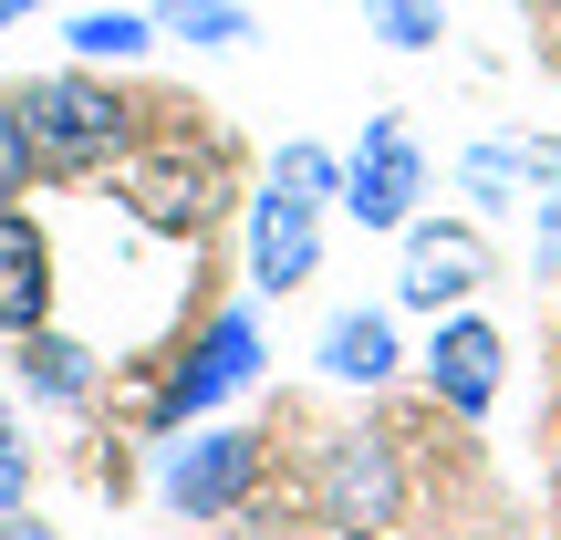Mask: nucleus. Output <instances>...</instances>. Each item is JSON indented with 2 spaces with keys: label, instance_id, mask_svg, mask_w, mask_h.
<instances>
[{
  "label": "nucleus",
  "instance_id": "nucleus-1",
  "mask_svg": "<svg viewBox=\"0 0 561 540\" xmlns=\"http://www.w3.org/2000/svg\"><path fill=\"white\" fill-rule=\"evenodd\" d=\"M322 198H343L333 146H280L271 187L250 198V291H301L322 271Z\"/></svg>",
  "mask_w": 561,
  "mask_h": 540
},
{
  "label": "nucleus",
  "instance_id": "nucleus-2",
  "mask_svg": "<svg viewBox=\"0 0 561 540\" xmlns=\"http://www.w3.org/2000/svg\"><path fill=\"white\" fill-rule=\"evenodd\" d=\"M21 115V146H32L42 177H94V166H115L125 146H136V115L115 104V83H94L73 62V73H42V83H11L0 94Z\"/></svg>",
  "mask_w": 561,
  "mask_h": 540
},
{
  "label": "nucleus",
  "instance_id": "nucleus-3",
  "mask_svg": "<svg viewBox=\"0 0 561 540\" xmlns=\"http://www.w3.org/2000/svg\"><path fill=\"white\" fill-rule=\"evenodd\" d=\"M250 375H261V322H250V312H219V322L198 333V354H187L178 375L157 384V405H146V416H157V437H187V426H198L219 395H240Z\"/></svg>",
  "mask_w": 561,
  "mask_h": 540
},
{
  "label": "nucleus",
  "instance_id": "nucleus-4",
  "mask_svg": "<svg viewBox=\"0 0 561 540\" xmlns=\"http://www.w3.org/2000/svg\"><path fill=\"white\" fill-rule=\"evenodd\" d=\"M426 198V146L405 115H375L364 125V146L343 157V208H354V229H405Z\"/></svg>",
  "mask_w": 561,
  "mask_h": 540
},
{
  "label": "nucleus",
  "instance_id": "nucleus-5",
  "mask_svg": "<svg viewBox=\"0 0 561 540\" xmlns=\"http://www.w3.org/2000/svg\"><path fill=\"white\" fill-rule=\"evenodd\" d=\"M250 479H261V437H240V426H198L187 447H167L157 499L178 509V520H229V509L250 499Z\"/></svg>",
  "mask_w": 561,
  "mask_h": 540
},
{
  "label": "nucleus",
  "instance_id": "nucleus-6",
  "mask_svg": "<svg viewBox=\"0 0 561 540\" xmlns=\"http://www.w3.org/2000/svg\"><path fill=\"white\" fill-rule=\"evenodd\" d=\"M396 240H405V280H396L405 312H447V301H468V291L489 280L479 229H416V219H405Z\"/></svg>",
  "mask_w": 561,
  "mask_h": 540
},
{
  "label": "nucleus",
  "instance_id": "nucleus-7",
  "mask_svg": "<svg viewBox=\"0 0 561 540\" xmlns=\"http://www.w3.org/2000/svg\"><path fill=\"white\" fill-rule=\"evenodd\" d=\"M500 322H479V312H458L447 322L437 312V343H426V384H437L447 405H458V416H489V405H500Z\"/></svg>",
  "mask_w": 561,
  "mask_h": 540
},
{
  "label": "nucleus",
  "instance_id": "nucleus-8",
  "mask_svg": "<svg viewBox=\"0 0 561 540\" xmlns=\"http://www.w3.org/2000/svg\"><path fill=\"white\" fill-rule=\"evenodd\" d=\"M53 322V240L32 229V208L0 198V333H42Z\"/></svg>",
  "mask_w": 561,
  "mask_h": 540
},
{
  "label": "nucleus",
  "instance_id": "nucleus-9",
  "mask_svg": "<svg viewBox=\"0 0 561 540\" xmlns=\"http://www.w3.org/2000/svg\"><path fill=\"white\" fill-rule=\"evenodd\" d=\"M322 499H333V530H385V520H396V468H385V447H375V437L333 447Z\"/></svg>",
  "mask_w": 561,
  "mask_h": 540
},
{
  "label": "nucleus",
  "instance_id": "nucleus-10",
  "mask_svg": "<svg viewBox=\"0 0 561 540\" xmlns=\"http://www.w3.org/2000/svg\"><path fill=\"white\" fill-rule=\"evenodd\" d=\"M322 375H333V384H385V375H396V312L322 322Z\"/></svg>",
  "mask_w": 561,
  "mask_h": 540
},
{
  "label": "nucleus",
  "instance_id": "nucleus-11",
  "mask_svg": "<svg viewBox=\"0 0 561 540\" xmlns=\"http://www.w3.org/2000/svg\"><path fill=\"white\" fill-rule=\"evenodd\" d=\"M11 364H21V384H32L42 405H83V395H94V354H83L73 333H53V322H42V333H21Z\"/></svg>",
  "mask_w": 561,
  "mask_h": 540
},
{
  "label": "nucleus",
  "instance_id": "nucleus-12",
  "mask_svg": "<svg viewBox=\"0 0 561 540\" xmlns=\"http://www.w3.org/2000/svg\"><path fill=\"white\" fill-rule=\"evenodd\" d=\"M62 42H73V62H136L157 53V11H83Z\"/></svg>",
  "mask_w": 561,
  "mask_h": 540
},
{
  "label": "nucleus",
  "instance_id": "nucleus-13",
  "mask_svg": "<svg viewBox=\"0 0 561 540\" xmlns=\"http://www.w3.org/2000/svg\"><path fill=\"white\" fill-rule=\"evenodd\" d=\"M157 32L198 42V53H229V42H250V0H157Z\"/></svg>",
  "mask_w": 561,
  "mask_h": 540
},
{
  "label": "nucleus",
  "instance_id": "nucleus-14",
  "mask_svg": "<svg viewBox=\"0 0 561 540\" xmlns=\"http://www.w3.org/2000/svg\"><path fill=\"white\" fill-rule=\"evenodd\" d=\"M364 21H375L396 53H437V32H447V11H437V0H364Z\"/></svg>",
  "mask_w": 561,
  "mask_h": 540
},
{
  "label": "nucleus",
  "instance_id": "nucleus-15",
  "mask_svg": "<svg viewBox=\"0 0 561 540\" xmlns=\"http://www.w3.org/2000/svg\"><path fill=\"white\" fill-rule=\"evenodd\" d=\"M32 177H42V166H32V146H21V115L0 104V198H21Z\"/></svg>",
  "mask_w": 561,
  "mask_h": 540
},
{
  "label": "nucleus",
  "instance_id": "nucleus-16",
  "mask_svg": "<svg viewBox=\"0 0 561 540\" xmlns=\"http://www.w3.org/2000/svg\"><path fill=\"white\" fill-rule=\"evenodd\" d=\"M21 499H32V458H21V426L0 405V509H21Z\"/></svg>",
  "mask_w": 561,
  "mask_h": 540
},
{
  "label": "nucleus",
  "instance_id": "nucleus-17",
  "mask_svg": "<svg viewBox=\"0 0 561 540\" xmlns=\"http://www.w3.org/2000/svg\"><path fill=\"white\" fill-rule=\"evenodd\" d=\"M0 540H53V530H42L32 509H0Z\"/></svg>",
  "mask_w": 561,
  "mask_h": 540
},
{
  "label": "nucleus",
  "instance_id": "nucleus-18",
  "mask_svg": "<svg viewBox=\"0 0 561 540\" xmlns=\"http://www.w3.org/2000/svg\"><path fill=\"white\" fill-rule=\"evenodd\" d=\"M42 11V0H0V32H11V21H32Z\"/></svg>",
  "mask_w": 561,
  "mask_h": 540
}]
</instances>
